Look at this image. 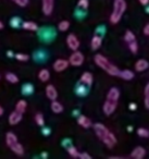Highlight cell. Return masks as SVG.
I'll use <instances>...</instances> for the list:
<instances>
[{
    "instance_id": "obj_13",
    "label": "cell",
    "mask_w": 149,
    "mask_h": 159,
    "mask_svg": "<svg viewBox=\"0 0 149 159\" xmlns=\"http://www.w3.org/2000/svg\"><path fill=\"white\" fill-rule=\"evenodd\" d=\"M46 96L47 98H49L50 100H56L58 97V92L56 89V87L53 85L49 84L46 86Z\"/></svg>"
},
{
    "instance_id": "obj_38",
    "label": "cell",
    "mask_w": 149,
    "mask_h": 159,
    "mask_svg": "<svg viewBox=\"0 0 149 159\" xmlns=\"http://www.w3.org/2000/svg\"><path fill=\"white\" fill-rule=\"evenodd\" d=\"M16 59L19 61H27L29 59V56L26 53H16Z\"/></svg>"
},
{
    "instance_id": "obj_8",
    "label": "cell",
    "mask_w": 149,
    "mask_h": 159,
    "mask_svg": "<svg viewBox=\"0 0 149 159\" xmlns=\"http://www.w3.org/2000/svg\"><path fill=\"white\" fill-rule=\"evenodd\" d=\"M69 66H70V63H69L68 60L58 59V60H56L55 63H53V70H55L56 72H62V71L66 70Z\"/></svg>"
},
{
    "instance_id": "obj_39",
    "label": "cell",
    "mask_w": 149,
    "mask_h": 159,
    "mask_svg": "<svg viewBox=\"0 0 149 159\" xmlns=\"http://www.w3.org/2000/svg\"><path fill=\"white\" fill-rule=\"evenodd\" d=\"M12 1L19 7H26L29 5V0H12Z\"/></svg>"
},
{
    "instance_id": "obj_42",
    "label": "cell",
    "mask_w": 149,
    "mask_h": 159,
    "mask_svg": "<svg viewBox=\"0 0 149 159\" xmlns=\"http://www.w3.org/2000/svg\"><path fill=\"white\" fill-rule=\"evenodd\" d=\"M144 34L146 36H149V24H146L144 27Z\"/></svg>"
},
{
    "instance_id": "obj_21",
    "label": "cell",
    "mask_w": 149,
    "mask_h": 159,
    "mask_svg": "<svg viewBox=\"0 0 149 159\" xmlns=\"http://www.w3.org/2000/svg\"><path fill=\"white\" fill-rule=\"evenodd\" d=\"M16 142H18V136L13 132H8L7 135H6V143H7V145L10 147L11 145L16 144Z\"/></svg>"
},
{
    "instance_id": "obj_23",
    "label": "cell",
    "mask_w": 149,
    "mask_h": 159,
    "mask_svg": "<svg viewBox=\"0 0 149 159\" xmlns=\"http://www.w3.org/2000/svg\"><path fill=\"white\" fill-rule=\"evenodd\" d=\"M38 79L42 81V82H47L49 79H50V72H49L47 69H42L38 73Z\"/></svg>"
},
{
    "instance_id": "obj_25",
    "label": "cell",
    "mask_w": 149,
    "mask_h": 159,
    "mask_svg": "<svg viewBox=\"0 0 149 159\" xmlns=\"http://www.w3.org/2000/svg\"><path fill=\"white\" fill-rule=\"evenodd\" d=\"M119 76L122 77V79L125 80V81H131V80L134 77V72H132L131 70H123V71H120Z\"/></svg>"
},
{
    "instance_id": "obj_30",
    "label": "cell",
    "mask_w": 149,
    "mask_h": 159,
    "mask_svg": "<svg viewBox=\"0 0 149 159\" xmlns=\"http://www.w3.org/2000/svg\"><path fill=\"white\" fill-rule=\"evenodd\" d=\"M66 150H68L69 155H70L71 157H73V158H79V150L76 149V147H74L73 145H69L68 147H66Z\"/></svg>"
},
{
    "instance_id": "obj_16",
    "label": "cell",
    "mask_w": 149,
    "mask_h": 159,
    "mask_svg": "<svg viewBox=\"0 0 149 159\" xmlns=\"http://www.w3.org/2000/svg\"><path fill=\"white\" fill-rule=\"evenodd\" d=\"M148 66H149V63L147 60L139 59V60H137L135 63V70L137 71V72H142V71L147 70Z\"/></svg>"
},
{
    "instance_id": "obj_26",
    "label": "cell",
    "mask_w": 149,
    "mask_h": 159,
    "mask_svg": "<svg viewBox=\"0 0 149 159\" xmlns=\"http://www.w3.org/2000/svg\"><path fill=\"white\" fill-rule=\"evenodd\" d=\"M50 107H51V110H52L55 113H60L63 111V106H62V104H60L59 102H57V99L52 100Z\"/></svg>"
},
{
    "instance_id": "obj_27",
    "label": "cell",
    "mask_w": 149,
    "mask_h": 159,
    "mask_svg": "<svg viewBox=\"0 0 149 159\" xmlns=\"http://www.w3.org/2000/svg\"><path fill=\"white\" fill-rule=\"evenodd\" d=\"M34 59H35L36 61H38V62H43V61H45V60L47 59V55H46V52H45V51H43V50H38V51H36V52L34 53Z\"/></svg>"
},
{
    "instance_id": "obj_7",
    "label": "cell",
    "mask_w": 149,
    "mask_h": 159,
    "mask_svg": "<svg viewBox=\"0 0 149 159\" xmlns=\"http://www.w3.org/2000/svg\"><path fill=\"white\" fill-rule=\"evenodd\" d=\"M66 44H68L69 48L73 51L77 50V49L79 48V38L74 35V34H70V35H68V37H66Z\"/></svg>"
},
{
    "instance_id": "obj_1",
    "label": "cell",
    "mask_w": 149,
    "mask_h": 159,
    "mask_svg": "<svg viewBox=\"0 0 149 159\" xmlns=\"http://www.w3.org/2000/svg\"><path fill=\"white\" fill-rule=\"evenodd\" d=\"M94 131L98 139L105 144L107 147L112 148L116 144V137L112 132H110L109 129L102 123H95L94 124Z\"/></svg>"
},
{
    "instance_id": "obj_45",
    "label": "cell",
    "mask_w": 149,
    "mask_h": 159,
    "mask_svg": "<svg viewBox=\"0 0 149 159\" xmlns=\"http://www.w3.org/2000/svg\"><path fill=\"white\" fill-rule=\"evenodd\" d=\"M2 115H3V108L1 106H0V117H1Z\"/></svg>"
},
{
    "instance_id": "obj_14",
    "label": "cell",
    "mask_w": 149,
    "mask_h": 159,
    "mask_svg": "<svg viewBox=\"0 0 149 159\" xmlns=\"http://www.w3.org/2000/svg\"><path fill=\"white\" fill-rule=\"evenodd\" d=\"M88 89H89V86H87L86 84H84V83H82L79 81L76 85V89H75V93L79 96H86L88 93Z\"/></svg>"
},
{
    "instance_id": "obj_34",
    "label": "cell",
    "mask_w": 149,
    "mask_h": 159,
    "mask_svg": "<svg viewBox=\"0 0 149 159\" xmlns=\"http://www.w3.org/2000/svg\"><path fill=\"white\" fill-rule=\"evenodd\" d=\"M35 122L37 125L39 126H44L45 125V119H44V116L42 113H37L35 116Z\"/></svg>"
},
{
    "instance_id": "obj_48",
    "label": "cell",
    "mask_w": 149,
    "mask_h": 159,
    "mask_svg": "<svg viewBox=\"0 0 149 159\" xmlns=\"http://www.w3.org/2000/svg\"><path fill=\"white\" fill-rule=\"evenodd\" d=\"M147 12H148V13H149V7L147 8Z\"/></svg>"
},
{
    "instance_id": "obj_29",
    "label": "cell",
    "mask_w": 149,
    "mask_h": 159,
    "mask_svg": "<svg viewBox=\"0 0 149 159\" xmlns=\"http://www.w3.org/2000/svg\"><path fill=\"white\" fill-rule=\"evenodd\" d=\"M22 20H21V18H19V16H14V18L11 19V21H10V25H11L13 29H19L20 26H22Z\"/></svg>"
},
{
    "instance_id": "obj_35",
    "label": "cell",
    "mask_w": 149,
    "mask_h": 159,
    "mask_svg": "<svg viewBox=\"0 0 149 159\" xmlns=\"http://www.w3.org/2000/svg\"><path fill=\"white\" fill-rule=\"evenodd\" d=\"M137 135L140 137H144V139H146V137H149V131L147 130V129H144V128H139L137 130Z\"/></svg>"
},
{
    "instance_id": "obj_15",
    "label": "cell",
    "mask_w": 149,
    "mask_h": 159,
    "mask_svg": "<svg viewBox=\"0 0 149 159\" xmlns=\"http://www.w3.org/2000/svg\"><path fill=\"white\" fill-rule=\"evenodd\" d=\"M77 123L84 129H88L93 125L92 120H90L89 118L86 117V116H79V119H77Z\"/></svg>"
},
{
    "instance_id": "obj_31",
    "label": "cell",
    "mask_w": 149,
    "mask_h": 159,
    "mask_svg": "<svg viewBox=\"0 0 149 159\" xmlns=\"http://www.w3.org/2000/svg\"><path fill=\"white\" fill-rule=\"evenodd\" d=\"M87 8H88V0H79V3H77V10L86 12Z\"/></svg>"
},
{
    "instance_id": "obj_41",
    "label": "cell",
    "mask_w": 149,
    "mask_h": 159,
    "mask_svg": "<svg viewBox=\"0 0 149 159\" xmlns=\"http://www.w3.org/2000/svg\"><path fill=\"white\" fill-rule=\"evenodd\" d=\"M42 128H43V131H42V132H43V134H44V135H46V136H47V135H49V134H50V132H51V131H50V129H49V128H45V126H42Z\"/></svg>"
},
{
    "instance_id": "obj_24",
    "label": "cell",
    "mask_w": 149,
    "mask_h": 159,
    "mask_svg": "<svg viewBox=\"0 0 149 159\" xmlns=\"http://www.w3.org/2000/svg\"><path fill=\"white\" fill-rule=\"evenodd\" d=\"M26 107H27V102H25L24 99H21V100H19L18 102H16V111H19L20 113H24L25 111H26Z\"/></svg>"
},
{
    "instance_id": "obj_10",
    "label": "cell",
    "mask_w": 149,
    "mask_h": 159,
    "mask_svg": "<svg viewBox=\"0 0 149 159\" xmlns=\"http://www.w3.org/2000/svg\"><path fill=\"white\" fill-rule=\"evenodd\" d=\"M145 156H146V149H145L144 147H142V146L135 147L131 154V157L134 159H142V158H144Z\"/></svg>"
},
{
    "instance_id": "obj_9",
    "label": "cell",
    "mask_w": 149,
    "mask_h": 159,
    "mask_svg": "<svg viewBox=\"0 0 149 159\" xmlns=\"http://www.w3.org/2000/svg\"><path fill=\"white\" fill-rule=\"evenodd\" d=\"M53 6H55V0H43L42 7L45 16H50L52 13Z\"/></svg>"
},
{
    "instance_id": "obj_12",
    "label": "cell",
    "mask_w": 149,
    "mask_h": 159,
    "mask_svg": "<svg viewBox=\"0 0 149 159\" xmlns=\"http://www.w3.org/2000/svg\"><path fill=\"white\" fill-rule=\"evenodd\" d=\"M119 97H120V91H119L116 87H112V89H109L107 94V99L111 100V102H119Z\"/></svg>"
},
{
    "instance_id": "obj_40",
    "label": "cell",
    "mask_w": 149,
    "mask_h": 159,
    "mask_svg": "<svg viewBox=\"0 0 149 159\" xmlns=\"http://www.w3.org/2000/svg\"><path fill=\"white\" fill-rule=\"evenodd\" d=\"M79 158H81V159H92V156H90L89 154H87V152H79Z\"/></svg>"
},
{
    "instance_id": "obj_36",
    "label": "cell",
    "mask_w": 149,
    "mask_h": 159,
    "mask_svg": "<svg viewBox=\"0 0 149 159\" xmlns=\"http://www.w3.org/2000/svg\"><path fill=\"white\" fill-rule=\"evenodd\" d=\"M145 106L149 109V83L145 87Z\"/></svg>"
},
{
    "instance_id": "obj_2",
    "label": "cell",
    "mask_w": 149,
    "mask_h": 159,
    "mask_svg": "<svg viewBox=\"0 0 149 159\" xmlns=\"http://www.w3.org/2000/svg\"><path fill=\"white\" fill-rule=\"evenodd\" d=\"M94 60H95V63H96L99 68L102 69L103 71H106L109 75H112V76H119V74H120L119 68L114 66V64H112L111 62H110L106 57H103L102 55H100V53L96 55L94 58Z\"/></svg>"
},
{
    "instance_id": "obj_47",
    "label": "cell",
    "mask_w": 149,
    "mask_h": 159,
    "mask_svg": "<svg viewBox=\"0 0 149 159\" xmlns=\"http://www.w3.org/2000/svg\"><path fill=\"white\" fill-rule=\"evenodd\" d=\"M8 56H9V57H13V55H12V51H8Z\"/></svg>"
},
{
    "instance_id": "obj_11",
    "label": "cell",
    "mask_w": 149,
    "mask_h": 159,
    "mask_svg": "<svg viewBox=\"0 0 149 159\" xmlns=\"http://www.w3.org/2000/svg\"><path fill=\"white\" fill-rule=\"evenodd\" d=\"M22 118H23L22 113H20L19 111L14 110L13 112H11L9 116V123L11 124V125H16V124L21 122Z\"/></svg>"
},
{
    "instance_id": "obj_17",
    "label": "cell",
    "mask_w": 149,
    "mask_h": 159,
    "mask_svg": "<svg viewBox=\"0 0 149 159\" xmlns=\"http://www.w3.org/2000/svg\"><path fill=\"white\" fill-rule=\"evenodd\" d=\"M82 83H84V84H86L87 86H92L93 84V81H94V77H93V74L89 72H85L82 74L81 76V80H79Z\"/></svg>"
},
{
    "instance_id": "obj_5",
    "label": "cell",
    "mask_w": 149,
    "mask_h": 159,
    "mask_svg": "<svg viewBox=\"0 0 149 159\" xmlns=\"http://www.w3.org/2000/svg\"><path fill=\"white\" fill-rule=\"evenodd\" d=\"M84 62V56L81 51L75 50L72 55L70 56V59H69V63L73 66H81Z\"/></svg>"
},
{
    "instance_id": "obj_6",
    "label": "cell",
    "mask_w": 149,
    "mask_h": 159,
    "mask_svg": "<svg viewBox=\"0 0 149 159\" xmlns=\"http://www.w3.org/2000/svg\"><path fill=\"white\" fill-rule=\"evenodd\" d=\"M116 106H118V102L106 99L105 104H103V106H102V110H103V112H105V115L106 116H111L112 113L115 111Z\"/></svg>"
},
{
    "instance_id": "obj_33",
    "label": "cell",
    "mask_w": 149,
    "mask_h": 159,
    "mask_svg": "<svg viewBox=\"0 0 149 159\" xmlns=\"http://www.w3.org/2000/svg\"><path fill=\"white\" fill-rule=\"evenodd\" d=\"M124 39L125 42L129 44V43L133 42V40H136L135 38V35H134V33L132 31H126L125 32V35H124Z\"/></svg>"
},
{
    "instance_id": "obj_46",
    "label": "cell",
    "mask_w": 149,
    "mask_h": 159,
    "mask_svg": "<svg viewBox=\"0 0 149 159\" xmlns=\"http://www.w3.org/2000/svg\"><path fill=\"white\" fill-rule=\"evenodd\" d=\"M2 29H3V23L1 22V21H0V31H1Z\"/></svg>"
},
{
    "instance_id": "obj_22",
    "label": "cell",
    "mask_w": 149,
    "mask_h": 159,
    "mask_svg": "<svg viewBox=\"0 0 149 159\" xmlns=\"http://www.w3.org/2000/svg\"><path fill=\"white\" fill-rule=\"evenodd\" d=\"M34 93V86L31 83H25L22 86V94L25 96H29Z\"/></svg>"
},
{
    "instance_id": "obj_18",
    "label": "cell",
    "mask_w": 149,
    "mask_h": 159,
    "mask_svg": "<svg viewBox=\"0 0 149 159\" xmlns=\"http://www.w3.org/2000/svg\"><path fill=\"white\" fill-rule=\"evenodd\" d=\"M9 148L12 150V152H14V154L18 155V156H22V155L24 154V147H23L22 144L19 143V142H16V144H13V145H11Z\"/></svg>"
},
{
    "instance_id": "obj_3",
    "label": "cell",
    "mask_w": 149,
    "mask_h": 159,
    "mask_svg": "<svg viewBox=\"0 0 149 159\" xmlns=\"http://www.w3.org/2000/svg\"><path fill=\"white\" fill-rule=\"evenodd\" d=\"M125 10H126V2H125V0H115L113 5V11H112L111 16H110V22L112 24H116V23L120 22Z\"/></svg>"
},
{
    "instance_id": "obj_28",
    "label": "cell",
    "mask_w": 149,
    "mask_h": 159,
    "mask_svg": "<svg viewBox=\"0 0 149 159\" xmlns=\"http://www.w3.org/2000/svg\"><path fill=\"white\" fill-rule=\"evenodd\" d=\"M6 80H7L9 83H11V84H16V83H19V77L12 72H9L6 74Z\"/></svg>"
},
{
    "instance_id": "obj_4",
    "label": "cell",
    "mask_w": 149,
    "mask_h": 159,
    "mask_svg": "<svg viewBox=\"0 0 149 159\" xmlns=\"http://www.w3.org/2000/svg\"><path fill=\"white\" fill-rule=\"evenodd\" d=\"M38 36H39L40 40L45 43L52 42L56 37V31L52 27H43V29H38Z\"/></svg>"
},
{
    "instance_id": "obj_43",
    "label": "cell",
    "mask_w": 149,
    "mask_h": 159,
    "mask_svg": "<svg viewBox=\"0 0 149 159\" xmlns=\"http://www.w3.org/2000/svg\"><path fill=\"white\" fill-rule=\"evenodd\" d=\"M129 107V110H132V111H134V110H136V109H137V105L134 104V102H131Z\"/></svg>"
},
{
    "instance_id": "obj_19",
    "label": "cell",
    "mask_w": 149,
    "mask_h": 159,
    "mask_svg": "<svg viewBox=\"0 0 149 159\" xmlns=\"http://www.w3.org/2000/svg\"><path fill=\"white\" fill-rule=\"evenodd\" d=\"M22 29L26 30L29 32H37L38 31V25L35 22H32V21H26V22L22 23Z\"/></svg>"
},
{
    "instance_id": "obj_32",
    "label": "cell",
    "mask_w": 149,
    "mask_h": 159,
    "mask_svg": "<svg viewBox=\"0 0 149 159\" xmlns=\"http://www.w3.org/2000/svg\"><path fill=\"white\" fill-rule=\"evenodd\" d=\"M69 27H70V22L69 21H61V22L58 24V29H59L60 32H65L69 30Z\"/></svg>"
},
{
    "instance_id": "obj_44",
    "label": "cell",
    "mask_w": 149,
    "mask_h": 159,
    "mask_svg": "<svg viewBox=\"0 0 149 159\" xmlns=\"http://www.w3.org/2000/svg\"><path fill=\"white\" fill-rule=\"evenodd\" d=\"M138 1H139L140 5H142V6H145V7L149 5V0H138Z\"/></svg>"
},
{
    "instance_id": "obj_37",
    "label": "cell",
    "mask_w": 149,
    "mask_h": 159,
    "mask_svg": "<svg viewBox=\"0 0 149 159\" xmlns=\"http://www.w3.org/2000/svg\"><path fill=\"white\" fill-rule=\"evenodd\" d=\"M129 50H131L133 53H137V51H138L137 42H136V40H133V42L129 43Z\"/></svg>"
},
{
    "instance_id": "obj_20",
    "label": "cell",
    "mask_w": 149,
    "mask_h": 159,
    "mask_svg": "<svg viewBox=\"0 0 149 159\" xmlns=\"http://www.w3.org/2000/svg\"><path fill=\"white\" fill-rule=\"evenodd\" d=\"M101 44H102V37L96 34L92 39V44H90L92 45V49L93 50H97V49L100 48Z\"/></svg>"
}]
</instances>
